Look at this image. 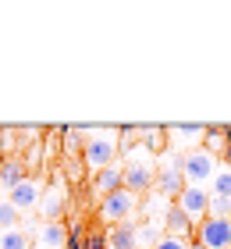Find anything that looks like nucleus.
I'll return each mask as SVG.
<instances>
[{
  "label": "nucleus",
  "mask_w": 231,
  "mask_h": 249,
  "mask_svg": "<svg viewBox=\"0 0 231 249\" xmlns=\"http://www.w3.org/2000/svg\"><path fill=\"white\" fill-rule=\"evenodd\" d=\"M86 224L82 221H71L68 224V242H64V249H86Z\"/></svg>",
  "instance_id": "19"
},
{
  "label": "nucleus",
  "mask_w": 231,
  "mask_h": 249,
  "mask_svg": "<svg viewBox=\"0 0 231 249\" xmlns=\"http://www.w3.org/2000/svg\"><path fill=\"white\" fill-rule=\"evenodd\" d=\"M118 132H103V128H89L86 124V150H82V160L89 167H96V171H103V167L114 164V157H118Z\"/></svg>",
  "instance_id": "2"
},
{
  "label": "nucleus",
  "mask_w": 231,
  "mask_h": 249,
  "mask_svg": "<svg viewBox=\"0 0 231 249\" xmlns=\"http://www.w3.org/2000/svg\"><path fill=\"white\" fill-rule=\"evenodd\" d=\"M221 157H224V167H231V139L224 142V150H221Z\"/></svg>",
  "instance_id": "25"
},
{
  "label": "nucleus",
  "mask_w": 231,
  "mask_h": 249,
  "mask_svg": "<svg viewBox=\"0 0 231 249\" xmlns=\"http://www.w3.org/2000/svg\"><path fill=\"white\" fill-rule=\"evenodd\" d=\"M7 228H18V210H15V203L4 196L0 199V231H7Z\"/></svg>",
  "instance_id": "20"
},
{
  "label": "nucleus",
  "mask_w": 231,
  "mask_h": 249,
  "mask_svg": "<svg viewBox=\"0 0 231 249\" xmlns=\"http://www.w3.org/2000/svg\"><path fill=\"white\" fill-rule=\"evenodd\" d=\"M139 135H142V146L149 153H160L167 146V128H160V124H139Z\"/></svg>",
  "instance_id": "15"
},
{
  "label": "nucleus",
  "mask_w": 231,
  "mask_h": 249,
  "mask_svg": "<svg viewBox=\"0 0 231 249\" xmlns=\"http://www.w3.org/2000/svg\"><path fill=\"white\" fill-rule=\"evenodd\" d=\"M153 249H192V242L189 239H175V235H164Z\"/></svg>",
  "instance_id": "24"
},
{
  "label": "nucleus",
  "mask_w": 231,
  "mask_h": 249,
  "mask_svg": "<svg viewBox=\"0 0 231 249\" xmlns=\"http://www.w3.org/2000/svg\"><path fill=\"white\" fill-rule=\"evenodd\" d=\"M160 228H164V224H157V221H142L139 224V249H153L160 239H164Z\"/></svg>",
  "instance_id": "16"
},
{
  "label": "nucleus",
  "mask_w": 231,
  "mask_h": 249,
  "mask_svg": "<svg viewBox=\"0 0 231 249\" xmlns=\"http://www.w3.org/2000/svg\"><path fill=\"white\" fill-rule=\"evenodd\" d=\"M210 217L231 221V199H224V196H213V192H210Z\"/></svg>",
  "instance_id": "21"
},
{
  "label": "nucleus",
  "mask_w": 231,
  "mask_h": 249,
  "mask_svg": "<svg viewBox=\"0 0 231 249\" xmlns=\"http://www.w3.org/2000/svg\"><path fill=\"white\" fill-rule=\"evenodd\" d=\"M167 135H181V139H199V135H206V124H175V128H167Z\"/></svg>",
  "instance_id": "22"
},
{
  "label": "nucleus",
  "mask_w": 231,
  "mask_h": 249,
  "mask_svg": "<svg viewBox=\"0 0 231 249\" xmlns=\"http://www.w3.org/2000/svg\"><path fill=\"white\" fill-rule=\"evenodd\" d=\"M124 171V189L135 192V196H142L157 185V167H153V153L146 150V146H139V150L128 153V160L121 164Z\"/></svg>",
  "instance_id": "1"
},
{
  "label": "nucleus",
  "mask_w": 231,
  "mask_h": 249,
  "mask_svg": "<svg viewBox=\"0 0 231 249\" xmlns=\"http://www.w3.org/2000/svg\"><path fill=\"white\" fill-rule=\"evenodd\" d=\"M192 249H206V246H199V242H192Z\"/></svg>",
  "instance_id": "26"
},
{
  "label": "nucleus",
  "mask_w": 231,
  "mask_h": 249,
  "mask_svg": "<svg viewBox=\"0 0 231 249\" xmlns=\"http://www.w3.org/2000/svg\"><path fill=\"white\" fill-rule=\"evenodd\" d=\"M135 210H139V196L128 189H121V192H110V196H103L100 203V217L110 224H124V221H135Z\"/></svg>",
  "instance_id": "4"
},
{
  "label": "nucleus",
  "mask_w": 231,
  "mask_h": 249,
  "mask_svg": "<svg viewBox=\"0 0 231 249\" xmlns=\"http://www.w3.org/2000/svg\"><path fill=\"white\" fill-rule=\"evenodd\" d=\"M86 249H110L107 246V231L103 228H89L86 231Z\"/></svg>",
  "instance_id": "23"
},
{
  "label": "nucleus",
  "mask_w": 231,
  "mask_h": 249,
  "mask_svg": "<svg viewBox=\"0 0 231 249\" xmlns=\"http://www.w3.org/2000/svg\"><path fill=\"white\" fill-rule=\"evenodd\" d=\"M7 199L15 203L18 213H21V210H36L39 199H43V182H39V178H25L21 185H15V189L7 192Z\"/></svg>",
  "instance_id": "8"
},
{
  "label": "nucleus",
  "mask_w": 231,
  "mask_h": 249,
  "mask_svg": "<svg viewBox=\"0 0 231 249\" xmlns=\"http://www.w3.org/2000/svg\"><path fill=\"white\" fill-rule=\"evenodd\" d=\"M68 207V189L61 182H53L50 189H43V199H39V210L46 221H61V213Z\"/></svg>",
  "instance_id": "10"
},
{
  "label": "nucleus",
  "mask_w": 231,
  "mask_h": 249,
  "mask_svg": "<svg viewBox=\"0 0 231 249\" xmlns=\"http://www.w3.org/2000/svg\"><path fill=\"white\" fill-rule=\"evenodd\" d=\"M210 189H213V196H224V199H231V167H217V175H213Z\"/></svg>",
  "instance_id": "18"
},
{
  "label": "nucleus",
  "mask_w": 231,
  "mask_h": 249,
  "mask_svg": "<svg viewBox=\"0 0 231 249\" xmlns=\"http://www.w3.org/2000/svg\"><path fill=\"white\" fill-rule=\"evenodd\" d=\"M178 207L192 217V224H199L210 217V196H206L203 185H185V192L178 196Z\"/></svg>",
  "instance_id": "7"
},
{
  "label": "nucleus",
  "mask_w": 231,
  "mask_h": 249,
  "mask_svg": "<svg viewBox=\"0 0 231 249\" xmlns=\"http://www.w3.org/2000/svg\"><path fill=\"white\" fill-rule=\"evenodd\" d=\"M185 185H189V182H185V171H181V157H167V160L157 167V185L153 189L167 203H178V196L185 192Z\"/></svg>",
  "instance_id": "5"
},
{
  "label": "nucleus",
  "mask_w": 231,
  "mask_h": 249,
  "mask_svg": "<svg viewBox=\"0 0 231 249\" xmlns=\"http://www.w3.org/2000/svg\"><path fill=\"white\" fill-rule=\"evenodd\" d=\"M0 249H29L25 228H7V231H0Z\"/></svg>",
  "instance_id": "17"
},
{
  "label": "nucleus",
  "mask_w": 231,
  "mask_h": 249,
  "mask_svg": "<svg viewBox=\"0 0 231 249\" xmlns=\"http://www.w3.org/2000/svg\"><path fill=\"white\" fill-rule=\"evenodd\" d=\"M25 178H29L25 160H18V157H7V160H0V185H4L7 192L15 189V185H21Z\"/></svg>",
  "instance_id": "13"
},
{
  "label": "nucleus",
  "mask_w": 231,
  "mask_h": 249,
  "mask_svg": "<svg viewBox=\"0 0 231 249\" xmlns=\"http://www.w3.org/2000/svg\"><path fill=\"white\" fill-rule=\"evenodd\" d=\"M164 231L167 235H175V239H195V224H192V217L185 213L178 203H167V210H164Z\"/></svg>",
  "instance_id": "9"
},
{
  "label": "nucleus",
  "mask_w": 231,
  "mask_h": 249,
  "mask_svg": "<svg viewBox=\"0 0 231 249\" xmlns=\"http://www.w3.org/2000/svg\"><path fill=\"white\" fill-rule=\"evenodd\" d=\"M181 171L189 185L206 189V182H213V175H217V157L210 150H189V153H181Z\"/></svg>",
  "instance_id": "3"
},
{
  "label": "nucleus",
  "mask_w": 231,
  "mask_h": 249,
  "mask_svg": "<svg viewBox=\"0 0 231 249\" xmlns=\"http://www.w3.org/2000/svg\"><path fill=\"white\" fill-rule=\"evenodd\" d=\"M107 246L110 249H139V224L135 221L114 224V228L107 231Z\"/></svg>",
  "instance_id": "11"
},
{
  "label": "nucleus",
  "mask_w": 231,
  "mask_h": 249,
  "mask_svg": "<svg viewBox=\"0 0 231 249\" xmlns=\"http://www.w3.org/2000/svg\"><path fill=\"white\" fill-rule=\"evenodd\" d=\"M64 242H68V228L61 221H46L39 228V246L43 249H64Z\"/></svg>",
  "instance_id": "14"
},
{
  "label": "nucleus",
  "mask_w": 231,
  "mask_h": 249,
  "mask_svg": "<svg viewBox=\"0 0 231 249\" xmlns=\"http://www.w3.org/2000/svg\"><path fill=\"white\" fill-rule=\"evenodd\" d=\"M206 249H231V221H221V217H206L195 224V239Z\"/></svg>",
  "instance_id": "6"
},
{
  "label": "nucleus",
  "mask_w": 231,
  "mask_h": 249,
  "mask_svg": "<svg viewBox=\"0 0 231 249\" xmlns=\"http://www.w3.org/2000/svg\"><path fill=\"white\" fill-rule=\"evenodd\" d=\"M0 189H4V185H0Z\"/></svg>",
  "instance_id": "27"
},
{
  "label": "nucleus",
  "mask_w": 231,
  "mask_h": 249,
  "mask_svg": "<svg viewBox=\"0 0 231 249\" xmlns=\"http://www.w3.org/2000/svg\"><path fill=\"white\" fill-rule=\"evenodd\" d=\"M92 189H96L100 196L121 192V189H124V171H121V164H110V167H103V171H96V178H92Z\"/></svg>",
  "instance_id": "12"
}]
</instances>
